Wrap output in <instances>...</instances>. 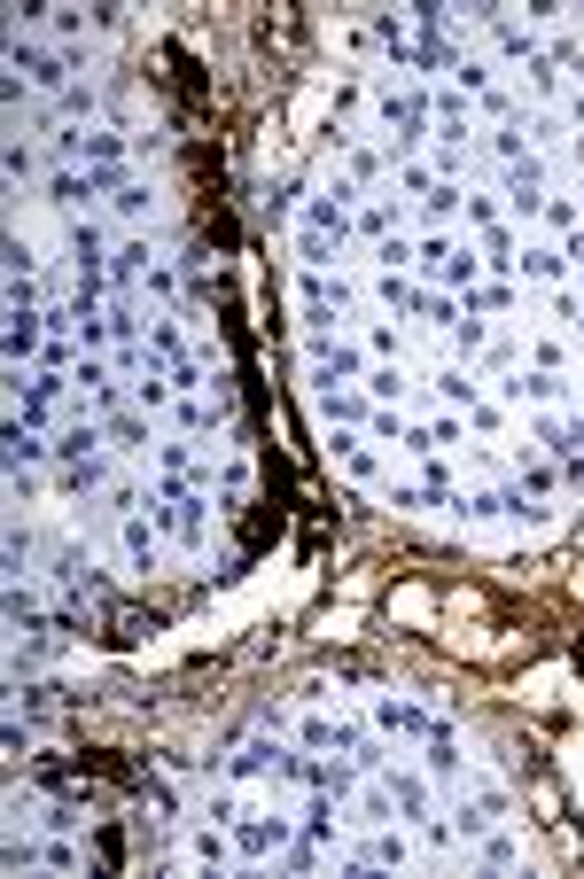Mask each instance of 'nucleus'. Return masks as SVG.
<instances>
[{
  "mask_svg": "<svg viewBox=\"0 0 584 879\" xmlns=\"http://www.w3.org/2000/svg\"><path fill=\"white\" fill-rule=\"evenodd\" d=\"M9 70L24 78V86H40V94H70V86H78V70H87V63H78L70 47H47V40H9Z\"/></svg>",
  "mask_w": 584,
  "mask_h": 879,
  "instance_id": "nucleus-1",
  "label": "nucleus"
},
{
  "mask_svg": "<svg viewBox=\"0 0 584 879\" xmlns=\"http://www.w3.org/2000/svg\"><path fill=\"white\" fill-rule=\"evenodd\" d=\"M304 359H312V382H319V390H344V382H367V350L336 342L327 327H304Z\"/></svg>",
  "mask_w": 584,
  "mask_h": 879,
  "instance_id": "nucleus-2",
  "label": "nucleus"
},
{
  "mask_svg": "<svg viewBox=\"0 0 584 879\" xmlns=\"http://www.w3.org/2000/svg\"><path fill=\"white\" fill-rule=\"evenodd\" d=\"M374 732L382 740H429L437 717L422 709V700H405V692H374Z\"/></svg>",
  "mask_w": 584,
  "mask_h": 879,
  "instance_id": "nucleus-3",
  "label": "nucleus"
},
{
  "mask_svg": "<svg viewBox=\"0 0 584 879\" xmlns=\"http://www.w3.org/2000/svg\"><path fill=\"white\" fill-rule=\"evenodd\" d=\"M102 444H110L102 413H78V420L55 436V467H87V460H102Z\"/></svg>",
  "mask_w": 584,
  "mask_h": 879,
  "instance_id": "nucleus-4",
  "label": "nucleus"
},
{
  "mask_svg": "<svg viewBox=\"0 0 584 879\" xmlns=\"http://www.w3.org/2000/svg\"><path fill=\"white\" fill-rule=\"evenodd\" d=\"M296 841L289 818H234V856H281Z\"/></svg>",
  "mask_w": 584,
  "mask_h": 879,
  "instance_id": "nucleus-5",
  "label": "nucleus"
},
{
  "mask_svg": "<svg viewBox=\"0 0 584 879\" xmlns=\"http://www.w3.org/2000/svg\"><path fill=\"white\" fill-rule=\"evenodd\" d=\"M0 452H9V475H24V467H40V460H55V436H40V428H24V420L9 413V428H0Z\"/></svg>",
  "mask_w": 584,
  "mask_h": 879,
  "instance_id": "nucleus-6",
  "label": "nucleus"
},
{
  "mask_svg": "<svg viewBox=\"0 0 584 879\" xmlns=\"http://www.w3.org/2000/svg\"><path fill=\"white\" fill-rule=\"evenodd\" d=\"M312 405H319L327 428H367V420H374V397H359V390H319V382H312Z\"/></svg>",
  "mask_w": 584,
  "mask_h": 879,
  "instance_id": "nucleus-7",
  "label": "nucleus"
},
{
  "mask_svg": "<svg viewBox=\"0 0 584 879\" xmlns=\"http://www.w3.org/2000/svg\"><path fill=\"white\" fill-rule=\"evenodd\" d=\"M110 257H117V249H110L102 218H78V226H70V266H78V273H110Z\"/></svg>",
  "mask_w": 584,
  "mask_h": 879,
  "instance_id": "nucleus-8",
  "label": "nucleus"
},
{
  "mask_svg": "<svg viewBox=\"0 0 584 879\" xmlns=\"http://www.w3.org/2000/svg\"><path fill=\"white\" fill-rule=\"evenodd\" d=\"M498 397H507V405H523V397H530V405H561L569 382H561L553 367H538V374H507V382H498Z\"/></svg>",
  "mask_w": 584,
  "mask_h": 879,
  "instance_id": "nucleus-9",
  "label": "nucleus"
},
{
  "mask_svg": "<svg viewBox=\"0 0 584 879\" xmlns=\"http://www.w3.org/2000/svg\"><path fill=\"white\" fill-rule=\"evenodd\" d=\"M296 226H312V234H327V241H351V211H344L336 195H304V203H296Z\"/></svg>",
  "mask_w": 584,
  "mask_h": 879,
  "instance_id": "nucleus-10",
  "label": "nucleus"
},
{
  "mask_svg": "<svg viewBox=\"0 0 584 879\" xmlns=\"http://www.w3.org/2000/svg\"><path fill=\"white\" fill-rule=\"evenodd\" d=\"M483 24H491V47L507 55V63H538V55H546L530 24H507V16H483Z\"/></svg>",
  "mask_w": 584,
  "mask_h": 879,
  "instance_id": "nucleus-11",
  "label": "nucleus"
},
{
  "mask_svg": "<svg viewBox=\"0 0 584 879\" xmlns=\"http://www.w3.org/2000/svg\"><path fill=\"white\" fill-rule=\"evenodd\" d=\"M422 763H429V778H445V786L460 778V763H468V755H460V740H452V724H437V732L422 740Z\"/></svg>",
  "mask_w": 584,
  "mask_h": 879,
  "instance_id": "nucleus-12",
  "label": "nucleus"
},
{
  "mask_svg": "<svg viewBox=\"0 0 584 879\" xmlns=\"http://www.w3.org/2000/svg\"><path fill=\"white\" fill-rule=\"evenodd\" d=\"M117 545H125L133 568H156V521H148V514H125V521H117Z\"/></svg>",
  "mask_w": 584,
  "mask_h": 879,
  "instance_id": "nucleus-13",
  "label": "nucleus"
},
{
  "mask_svg": "<svg viewBox=\"0 0 584 879\" xmlns=\"http://www.w3.org/2000/svg\"><path fill=\"white\" fill-rule=\"evenodd\" d=\"M327 460H344L359 483H374V475H382V460L367 452V436H351V428H344V436H327Z\"/></svg>",
  "mask_w": 584,
  "mask_h": 879,
  "instance_id": "nucleus-14",
  "label": "nucleus"
},
{
  "mask_svg": "<svg viewBox=\"0 0 584 879\" xmlns=\"http://www.w3.org/2000/svg\"><path fill=\"white\" fill-rule=\"evenodd\" d=\"M515 273H523V281H561V273H569V257H561L553 241H523V257H515Z\"/></svg>",
  "mask_w": 584,
  "mask_h": 879,
  "instance_id": "nucleus-15",
  "label": "nucleus"
},
{
  "mask_svg": "<svg viewBox=\"0 0 584 879\" xmlns=\"http://www.w3.org/2000/svg\"><path fill=\"white\" fill-rule=\"evenodd\" d=\"M382 786H390V795H397V818H413V825H422V818H429V786H422V778H413V770H397V763H390V778H382Z\"/></svg>",
  "mask_w": 584,
  "mask_h": 879,
  "instance_id": "nucleus-16",
  "label": "nucleus"
},
{
  "mask_svg": "<svg viewBox=\"0 0 584 879\" xmlns=\"http://www.w3.org/2000/svg\"><path fill=\"white\" fill-rule=\"evenodd\" d=\"M133 795H141V802H148V810H156L164 825H180V795H172V778H156V770H141V778H133Z\"/></svg>",
  "mask_w": 584,
  "mask_h": 879,
  "instance_id": "nucleus-17",
  "label": "nucleus"
},
{
  "mask_svg": "<svg viewBox=\"0 0 584 879\" xmlns=\"http://www.w3.org/2000/svg\"><path fill=\"white\" fill-rule=\"evenodd\" d=\"M188 856H195V864H211V871H218V864H226V856H234V825H203V833H188Z\"/></svg>",
  "mask_w": 584,
  "mask_h": 879,
  "instance_id": "nucleus-18",
  "label": "nucleus"
},
{
  "mask_svg": "<svg viewBox=\"0 0 584 879\" xmlns=\"http://www.w3.org/2000/svg\"><path fill=\"white\" fill-rule=\"evenodd\" d=\"M475 856H483V871H515V864H523V841H515V833H507V825H491V833H483V848H475Z\"/></svg>",
  "mask_w": 584,
  "mask_h": 879,
  "instance_id": "nucleus-19",
  "label": "nucleus"
},
{
  "mask_svg": "<svg viewBox=\"0 0 584 879\" xmlns=\"http://www.w3.org/2000/svg\"><path fill=\"white\" fill-rule=\"evenodd\" d=\"M172 390H180L172 374H164V367H148V374L133 382V413H164V405H172Z\"/></svg>",
  "mask_w": 584,
  "mask_h": 879,
  "instance_id": "nucleus-20",
  "label": "nucleus"
},
{
  "mask_svg": "<svg viewBox=\"0 0 584 879\" xmlns=\"http://www.w3.org/2000/svg\"><path fill=\"white\" fill-rule=\"evenodd\" d=\"M437 390H445V405H452V413H475V405H483V397H475V374H468V367H445V374H437Z\"/></svg>",
  "mask_w": 584,
  "mask_h": 879,
  "instance_id": "nucleus-21",
  "label": "nucleus"
},
{
  "mask_svg": "<svg viewBox=\"0 0 584 879\" xmlns=\"http://www.w3.org/2000/svg\"><path fill=\"white\" fill-rule=\"evenodd\" d=\"M102 428H110V444H125V452H148V413H110Z\"/></svg>",
  "mask_w": 584,
  "mask_h": 879,
  "instance_id": "nucleus-22",
  "label": "nucleus"
},
{
  "mask_svg": "<svg viewBox=\"0 0 584 879\" xmlns=\"http://www.w3.org/2000/svg\"><path fill=\"white\" fill-rule=\"evenodd\" d=\"M110 211H117L125 226H141V218L156 211V195H148V180H133V188H117V195H110Z\"/></svg>",
  "mask_w": 584,
  "mask_h": 879,
  "instance_id": "nucleus-23",
  "label": "nucleus"
},
{
  "mask_svg": "<svg viewBox=\"0 0 584 879\" xmlns=\"http://www.w3.org/2000/svg\"><path fill=\"white\" fill-rule=\"evenodd\" d=\"M359 825H397V795L390 786H367L359 795Z\"/></svg>",
  "mask_w": 584,
  "mask_h": 879,
  "instance_id": "nucleus-24",
  "label": "nucleus"
},
{
  "mask_svg": "<svg viewBox=\"0 0 584 879\" xmlns=\"http://www.w3.org/2000/svg\"><path fill=\"white\" fill-rule=\"evenodd\" d=\"M452 211H468V195H460V188H445V180H437V188H429V195H422V218H429V226H445V218H452Z\"/></svg>",
  "mask_w": 584,
  "mask_h": 879,
  "instance_id": "nucleus-25",
  "label": "nucleus"
},
{
  "mask_svg": "<svg viewBox=\"0 0 584 879\" xmlns=\"http://www.w3.org/2000/svg\"><path fill=\"white\" fill-rule=\"evenodd\" d=\"M413 257H422V249H413L405 234H382V241H374V266H382V273H405Z\"/></svg>",
  "mask_w": 584,
  "mask_h": 879,
  "instance_id": "nucleus-26",
  "label": "nucleus"
},
{
  "mask_svg": "<svg viewBox=\"0 0 584 879\" xmlns=\"http://www.w3.org/2000/svg\"><path fill=\"white\" fill-rule=\"evenodd\" d=\"M437 281H445V289H460V296L475 289V257H468L460 241H452V257H445V266H437Z\"/></svg>",
  "mask_w": 584,
  "mask_h": 879,
  "instance_id": "nucleus-27",
  "label": "nucleus"
},
{
  "mask_svg": "<svg viewBox=\"0 0 584 879\" xmlns=\"http://www.w3.org/2000/svg\"><path fill=\"white\" fill-rule=\"evenodd\" d=\"M491 825H498V818H491L483 802H460V810H452V833H460V841H483Z\"/></svg>",
  "mask_w": 584,
  "mask_h": 879,
  "instance_id": "nucleus-28",
  "label": "nucleus"
},
{
  "mask_svg": "<svg viewBox=\"0 0 584 879\" xmlns=\"http://www.w3.org/2000/svg\"><path fill=\"white\" fill-rule=\"evenodd\" d=\"M87 833H94V864L117 871V864H125V833H117V825H87Z\"/></svg>",
  "mask_w": 584,
  "mask_h": 879,
  "instance_id": "nucleus-29",
  "label": "nucleus"
},
{
  "mask_svg": "<svg viewBox=\"0 0 584 879\" xmlns=\"http://www.w3.org/2000/svg\"><path fill=\"white\" fill-rule=\"evenodd\" d=\"M55 110H63V117H94V110H102V94H94V86H87V78H78V86H70V94H55Z\"/></svg>",
  "mask_w": 584,
  "mask_h": 879,
  "instance_id": "nucleus-30",
  "label": "nucleus"
},
{
  "mask_svg": "<svg viewBox=\"0 0 584 879\" xmlns=\"http://www.w3.org/2000/svg\"><path fill=\"white\" fill-rule=\"evenodd\" d=\"M397 390H405V367H367V397L374 405H390Z\"/></svg>",
  "mask_w": 584,
  "mask_h": 879,
  "instance_id": "nucleus-31",
  "label": "nucleus"
},
{
  "mask_svg": "<svg viewBox=\"0 0 584 879\" xmlns=\"http://www.w3.org/2000/svg\"><path fill=\"white\" fill-rule=\"evenodd\" d=\"M359 856H367V864H405L413 848H405V833H374V841H367Z\"/></svg>",
  "mask_w": 584,
  "mask_h": 879,
  "instance_id": "nucleus-32",
  "label": "nucleus"
},
{
  "mask_svg": "<svg viewBox=\"0 0 584 879\" xmlns=\"http://www.w3.org/2000/svg\"><path fill=\"white\" fill-rule=\"evenodd\" d=\"M110 483V460H87V467H63V491H102Z\"/></svg>",
  "mask_w": 584,
  "mask_h": 879,
  "instance_id": "nucleus-33",
  "label": "nucleus"
},
{
  "mask_svg": "<svg viewBox=\"0 0 584 879\" xmlns=\"http://www.w3.org/2000/svg\"><path fill=\"white\" fill-rule=\"evenodd\" d=\"M359 234H367V241L397 234V211H390V203H367V211H359Z\"/></svg>",
  "mask_w": 584,
  "mask_h": 879,
  "instance_id": "nucleus-34",
  "label": "nucleus"
},
{
  "mask_svg": "<svg viewBox=\"0 0 584 879\" xmlns=\"http://www.w3.org/2000/svg\"><path fill=\"white\" fill-rule=\"evenodd\" d=\"M117 335H110V312H94V319H78V350H110Z\"/></svg>",
  "mask_w": 584,
  "mask_h": 879,
  "instance_id": "nucleus-35",
  "label": "nucleus"
},
{
  "mask_svg": "<svg viewBox=\"0 0 584 879\" xmlns=\"http://www.w3.org/2000/svg\"><path fill=\"white\" fill-rule=\"evenodd\" d=\"M546 226H553V234H576L584 218H576V203H569V195H546Z\"/></svg>",
  "mask_w": 584,
  "mask_h": 879,
  "instance_id": "nucleus-36",
  "label": "nucleus"
},
{
  "mask_svg": "<svg viewBox=\"0 0 584 879\" xmlns=\"http://www.w3.org/2000/svg\"><path fill=\"white\" fill-rule=\"evenodd\" d=\"M390 506H397V514H422V506H437V498H429L422 483H390Z\"/></svg>",
  "mask_w": 584,
  "mask_h": 879,
  "instance_id": "nucleus-37",
  "label": "nucleus"
},
{
  "mask_svg": "<svg viewBox=\"0 0 584 879\" xmlns=\"http://www.w3.org/2000/svg\"><path fill=\"white\" fill-rule=\"evenodd\" d=\"M296 740H304V747H336V717H304Z\"/></svg>",
  "mask_w": 584,
  "mask_h": 879,
  "instance_id": "nucleus-38",
  "label": "nucleus"
},
{
  "mask_svg": "<svg viewBox=\"0 0 584 879\" xmlns=\"http://www.w3.org/2000/svg\"><path fill=\"white\" fill-rule=\"evenodd\" d=\"M445 335H452V342H460V359H475V350H483V319H452V327H445Z\"/></svg>",
  "mask_w": 584,
  "mask_h": 879,
  "instance_id": "nucleus-39",
  "label": "nucleus"
},
{
  "mask_svg": "<svg viewBox=\"0 0 584 879\" xmlns=\"http://www.w3.org/2000/svg\"><path fill=\"white\" fill-rule=\"evenodd\" d=\"M148 296H180V266H164V257H156V266H148Z\"/></svg>",
  "mask_w": 584,
  "mask_h": 879,
  "instance_id": "nucleus-40",
  "label": "nucleus"
},
{
  "mask_svg": "<svg viewBox=\"0 0 584 879\" xmlns=\"http://www.w3.org/2000/svg\"><path fill=\"white\" fill-rule=\"evenodd\" d=\"M0 747H9V755H32V724L9 717V724H0Z\"/></svg>",
  "mask_w": 584,
  "mask_h": 879,
  "instance_id": "nucleus-41",
  "label": "nucleus"
},
{
  "mask_svg": "<svg viewBox=\"0 0 584 879\" xmlns=\"http://www.w3.org/2000/svg\"><path fill=\"white\" fill-rule=\"evenodd\" d=\"M460 218H468V226H483V234H491V226H498V203H491V195H468V211H460Z\"/></svg>",
  "mask_w": 584,
  "mask_h": 879,
  "instance_id": "nucleus-42",
  "label": "nucleus"
},
{
  "mask_svg": "<svg viewBox=\"0 0 584 879\" xmlns=\"http://www.w3.org/2000/svg\"><path fill=\"white\" fill-rule=\"evenodd\" d=\"M351 180H359V188L382 180V156H374V148H351Z\"/></svg>",
  "mask_w": 584,
  "mask_h": 879,
  "instance_id": "nucleus-43",
  "label": "nucleus"
},
{
  "mask_svg": "<svg viewBox=\"0 0 584 879\" xmlns=\"http://www.w3.org/2000/svg\"><path fill=\"white\" fill-rule=\"evenodd\" d=\"M523 70H530V86H538V94H561V70H553L546 55H538V63H523Z\"/></svg>",
  "mask_w": 584,
  "mask_h": 879,
  "instance_id": "nucleus-44",
  "label": "nucleus"
},
{
  "mask_svg": "<svg viewBox=\"0 0 584 879\" xmlns=\"http://www.w3.org/2000/svg\"><path fill=\"white\" fill-rule=\"evenodd\" d=\"M242 810H234V786H218V795H211V825H234Z\"/></svg>",
  "mask_w": 584,
  "mask_h": 879,
  "instance_id": "nucleus-45",
  "label": "nucleus"
},
{
  "mask_svg": "<svg viewBox=\"0 0 584 879\" xmlns=\"http://www.w3.org/2000/svg\"><path fill=\"white\" fill-rule=\"evenodd\" d=\"M561 257H569V273H576V281H584V226H576V234H569V241H561Z\"/></svg>",
  "mask_w": 584,
  "mask_h": 879,
  "instance_id": "nucleus-46",
  "label": "nucleus"
},
{
  "mask_svg": "<svg viewBox=\"0 0 584 879\" xmlns=\"http://www.w3.org/2000/svg\"><path fill=\"white\" fill-rule=\"evenodd\" d=\"M569 335H576V342H584V304H576V319H569Z\"/></svg>",
  "mask_w": 584,
  "mask_h": 879,
  "instance_id": "nucleus-47",
  "label": "nucleus"
},
{
  "mask_svg": "<svg viewBox=\"0 0 584 879\" xmlns=\"http://www.w3.org/2000/svg\"><path fill=\"white\" fill-rule=\"evenodd\" d=\"M569 156H576V164H584V133H576V148H569Z\"/></svg>",
  "mask_w": 584,
  "mask_h": 879,
  "instance_id": "nucleus-48",
  "label": "nucleus"
}]
</instances>
